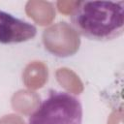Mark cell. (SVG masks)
Instances as JSON below:
<instances>
[{
    "label": "cell",
    "mask_w": 124,
    "mask_h": 124,
    "mask_svg": "<svg viewBox=\"0 0 124 124\" xmlns=\"http://www.w3.org/2000/svg\"><path fill=\"white\" fill-rule=\"evenodd\" d=\"M70 17L77 32L87 39L110 41L123 34L124 1H81Z\"/></svg>",
    "instance_id": "cell-1"
},
{
    "label": "cell",
    "mask_w": 124,
    "mask_h": 124,
    "mask_svg": "<svg viewBox=\"0 0 124 124\" xmlns=\"http://www.w3.org/2000/svg\"><path fill=\"white\" fill-rule=\"evenodd\" d=\"M82 106L76 96L63 91H50L29 115L28 124H81Z\"/></svg>",
    "instance_id": "cell-2"
},
{
    "label": "cell",
    "mask_w": 124,
    "mask_h": 124,
    "mask_svg": "<svg viewBox=\"0 0 124 124\" xmlns=\"http://www.w3.org/2000/svg\"><path fill=\"white\" fill-rule=\"evenodd\" d=\"M37 34L34 24L0 10V43L18 44L33 39Z\"/></svg>",
    "instance_id": "cell-3"
}]
</instances>
